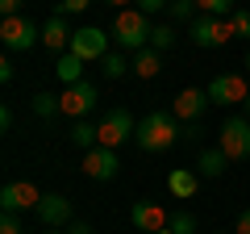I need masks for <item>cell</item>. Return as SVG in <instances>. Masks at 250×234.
I'll return each instance as SVG.
<instances>
[{"mask_svg": "<svg viewBox=\"0 0 250 234\" xmlns=\"http://www.w3.org/2000/svg\"><path fill=\"white\" fill-rule=\"evenodd\" d=\"M159 71H163L159 50H150V46H146V50H138V54H134V75H138V80H154Z\"/></svg>", "mask_w": 250, "mask_h": 234, "instance_id": "obj_19", "label": "cell"}, {"mask_svg": "<svg viewBox=\"0 0 250 234\" xmlns=\"http://www.w3.org/2000/svg\"><path fill=\"white\" fill-rule=\"evenodd\" d=\"M171 46H175V29L171 25H150V50H171Z\"/></svg>", "mask_w": 250, "mask_h": 234, "instance_id": "obj_23", "label": "cell"}, {"mask_svg": "<svg viewBox=\"0 0 250 234\" xmlns=\"http://www.w3.org/2000/svg\"><path fill=\"white\" fill-rule=\"evenodd\" d=\"M67 234H92V226L88 222H71V226H67Z\"/></svg>", "mask_w": 250, "mask_h": 234, "instance_id": "obj_35", "label": "cell"}, {"mask_svg": "<svg viewBox=\"0 0 250 234\" xmlns=\"http://www.w3.org/2000/svg\"><path fill=\"white\" fill-rule=\"evenodd\" d=\"M167 188H171V197H179V201H192L196 197V188H200V176L192 167H175L167 176Z\"/></svg>", "mask_w": 250, "mask_h": 234, "instance_id": "obj_16", "label": "cell"}, {"mask_svg": "<svg viewBox=\"0 0 250 234\" xmlns=\"http://www.w3.org/2000/svg\"><path fill=\"white\" fill-rule=\"evenodd\" d=\"M38 222L46 226V230H67L71 226V201L62 197V192H42V201H38Z\"/></svg>", "mask_w": 250, "mask_h": 234, "instance_id": "obj_10", "label": "cell"}, {"mask_svg": "<svg viewBox=\"0 0 250 234\" xmlns=\"http://www.w3.org/2000/svg\"><path fill=\"white\" fill-rule=\"evenodd\" d=\"M233 38V21L229 17H196L192 21V42L200 46V50H217V46H225Z\"/></svg>", "mask_w": 250, "mask_h": 234, "instance_id": "obj_7", "label": "cell"}, {"mask_svg": "<svg viewBox=\"0 0 250 234\" xmlns=\"http://www.w3.org/2000/svg\"><path fill=\"white\" fill-rule=\"evenodd\" d=\"M233 234H250V209H242V213H238V226H233Z\"/></svg>", "mask_w": 250, "mask_h": 234, "instance_id": "obj_32", "label": "cell"}, {"mask_svg": "<svg viewBox=\"0 0 250 234\" xmlns=\"http://www.w3.org/2000/svg\"><path fill=\"white\" fill-rule=\"evenodd\" d=\"M192 9H196V0H171V17L175 21H192Z\"/></svg>", "mask_w": 250, "mask_h": 234, "instance_id": "obj_27", "label": "cell"}, {"mask_svg": "<svg viewBox=\"0 0 250 234\" xmlns=\"http://www.w3.org/2000/svg\"><path fill=\"white\" fill-rule=\"evenodd\" d=\"M229 21H233V38H250V9H233Z\"/></svg>", "mask_w": 250, "mask_h": 234, "instance_id": "obj_26", "label": "cell"}, {"mask_svg": "<svg viewBox=\"0 0 250 234\" xmlns=\"http://www.w3.org/2000/svg\"><path fill=\"white\" fill-rule=\"evenodd\" d=\"M0 130H13V109H9V105L0 109Z\"/></svg>", "mask_w": 250, "mask_h": 234, "instance_id": "obj_33", "label": "cell"}, {"mask_svg": "<svg viewBox=\"0 0 250 234\" xmlns=\"http://www.w3.org/2000/svg\"><path fill=\"white\" fill-rule=\"evenodd\" d=\"M225 151L221 146H213V151H200V159H196V176H205V180H217V176H225Z\"/></svg>", "mask_w": 250, "mask_h": 234, "instance_id": "obj_17", "label": "cell"}, {"mask_svg": "<svg viewBox=\"0 0 250 234\" xmlns=\"http://www.w3.org/2000/svg\"><path fill=\"white\" fill-rule=\"evenodd\" d=\"M96 130H100V146L117 151V146H125L138 134V121L129 117V109H108V113L96 121Z\"/></svg>", "mask_w": 250, "mask_h": 234, "instance_id": "obj_4", "label": "cell"}, {"mask_svg": "<svg viewBox=\"0 0 250 234\" xmlns=\"http://www.w3.org/2000/svg\"><path fill=\"white\" fill-rule=\"evenodd\" d=\"M0 234H21V217L17 213H4V217H0Z\"/></svg>", "mask_w": 250, "mask_h": 234, "instance_id": "obj_29", "label": "cell"}, {"mask_svg": "<svg viewBox=\"0 0 250 234\" xmlns=\"http://www.w3.org/2000/svg\"><path fill=\"white\" fill-rule=\"evenodd\" d=\"M134 9H138V13H146V17H159L163 9H171V0H138Z\"/></svg>", "mask_w": 250, "mask_h": 234, "instance_id": "obj_28", "label": "cell"}, {"mask_svg": "<svg viewBox=\"0 0 250 234\" xmlns=\"http://www.w3.org/2000/svg\"><path fill=\"white\" fill-rule=\"evenodd\" d=\"M71 54H80L83 63H100L108 54V34L100 25H83V29H75L71 34V46H67Z\"/></svg>", "mask_w": 250, "mask_h": 234, "instance_id": "obj_8", "label": "cell"}, {"mask_svg": "<svg viewBox=\"0 0 250 234\" xmlns=\"http://www.w3.org/2000/svg\"><path fill=\"white\" fill-rule=\"evenodd\" d=\"M67 138H71V142L80 146V151H92V146H100V130L92 126L88 117H80V121L71 126V134H67Z\"/></svg>", "mask_w": 250, "mask_h": 234, "instance_id": "obj_20", "label": "cell"}, {"mask_svg": "<svg viewBox=\"0 0 250 234\" xmlns=\"http://www.w3.org/2000/svg\"><path fill=\"white\" fill-rule=\"evenodd\" d=\"M71 34H75V29H67L62 13H54V17L42 25V46H46V50H54V54H67V46H71Z\"/></svg>", "mask_w": 250, "mask_h": 234, "instance_id": "obj_15", "label": "cell"}, {"mask_svg": "<svg viewBox=\"0 0 250 234\" xmlns=\"http://www.w3.org/2000/svg\"><path fill=\"white\" fill-rule=\"evenodd\" d=\"M175 121H179V117L171 113V109H154V113H146L142 121H138V134H134L138 151H146V155L171 151V146L184 138V130H179Z\"/></svg>", "mask_w": 250, "mask_h": 234, "instance_id": "obj_1", "label": "cell"}, {"mask_svg": "<svg viewBox=\"0 0 250 234\" xmlns=\"http://www.w3.org/2000/svg\"><path fill=\"white\" fill-rule=\"evenodd\" d=\"M46 234H67V230H46Z\"/></svg>", "mask_w": 250, "mask_h": 234, "instance_id": "obj_38", "label": "cell"}, {"mask_svg": "<svg viewBox=\"0 0 250 234\" xmlns=\"http://www.w3.org/2000/svg\"><path fill=\"white\" fill-rule=\"evenodd\" d=\"M208 105H213V100H208L205 88H184L175 100H171V113H175L184 126H192V121H200V113H205Z\"/></svg>", "mask_w": 250, "mask_h": 234, "instance_id": "obj_14", "label": "cell"}, {"mask_svg": "<svg viewBox=\"0 0 250 234\" xmlns=\"http://www.w3.org/2000/svg\"><path fill=\"white\" fill-rule=\"evenodd\" d=\"M171 234H196V217L188 213V209H175L171 213V226H167Z\"/></svg>", "mask_w": 250, "mask_h": 234, "instance_id": "obj_25", "label": "cell"}, {"mask_svg": "<svg viewBox=\"0 0 250 234\" xmlns=\"http://www.w3.org/2000/svg\"><path fill=\"white\" fill-rule=\"evenodd\" d=\"M88 4H92V0H59V13H62V17H67V13H83Z\"/></svg>", "mask_w": 250, "mask_h": 234, "instance_id": "obj_30", "label": "cell"}, {"mask_svg": "<svg viewBox=\"0 0 250 234\" xmlns=\"http://www.w3.org/2000/svg\"><path fill=\"white\" fill-rule=\"evenodd\" d=\"M21 4L25 0H0V17H21Z\"/></svg>", "mask_w": 250, "mask_h": 234, "instance_id": "obj_31", "label": "cell"}, {"mask_svg": "<svg viewBox=\"0 0 250 234\" xmlns=\"http://www.w3.org/2000/svg\"><path fill=\"white\" fill-rule=\"evenodd\" d=\"M0 42H4L9 54H21V50H29V46L42 42V29L29 17H0Z\"/></svg>", "mask_w": 250, "mask_h": 234, "instance_id": "obj_5", "label": "cell"}, {"mask_svg": "<svg viewBox=\"0 0 250 234\" xmlns=\"http://www.w3.org/2000/svg\"><path fill=\"white\" fill-rule=\"evenodd\" d=\"M104 4H113V9H117V13H121V9H134L138 0H104Z\"/></svg>", "mask_w": 250, "mask_h": 234, "instance_id": "obj_36", "label": "cell"}, {"mask_svg": "<svg viewBox=\"0 0 250 234\" xmlns=\"http://www.w3.org/2000/svg\"><path fill=\"white\" fill-rule=\"evenodd\" d=\"M125 67H134V63H125V50H108L104 59H100V71H104V80H121Z\"/></svg>", "mask_w": 250, "mask_h": 234, "instance_id": "obj_21", "label": "cell"}, {"mask_svg": "<svg viewBox=\"0 0 250 234\" xmlns=\"http://www.w3.org/2000/svg\"><path fill=\"white\" fill-rule=\"evenodd\" d=\"M159 234H171V230H159Z\"/></svg>", "mask_w": 250, "mask_h": 234, "instance_id": "obj_40", "label": "cell"}, {"mask_svg": "<svg viewBox=\"0 0 250 234\" xmlns=\"http://www.w3.org/2000/svg\"><path fill=\"white\" fill-rule=\"evenodd\" d=\"M205 92H208V100H213V105H246L250 84H246V75H217Z\"/></svg>", "mask_w": 250, "mask_h": 234, "instance_id": "obj_12", "label": "cell"}, {"mask_svg": "<svg viewBox=\"0 0 250 234\" xmlns=\"http://www.w3.org/2000/svg\"><path fill=\"white\" fill-rule=\"evenodd\" d=\"M38 201H42V188L29 180H13L0 188V209L4 213H25V209H38Z\"/></svg>", "mask_w": 250, "mask_h": 234, "instance_id": "obj_9", "label": "cell"}, {"mask_svg": "<svg viewBox=\"0 0 250 234\" xmlns=\"http://www.w3.org/2000/svg\"><path fill=\"white\" fill-rule=\"evenodd\" d=\"M196 9L205 13V17H229L238 4H233V0H196Z\"/></svg>", "mask_w": 250, "mask_h": 234, "instance_id": "obj_24", "label": "cell"}, {"mask_svg": "<svg viewBox=\"0 0 250 234\" xmlns=\"http://www.w3.org/2000/svg\"><path fill=\"white\" fill-rule=\"evenodd\" d=\"M83 67H88V63H83L80 54H71V50L59 54V67H54V71H59V84H62V88L80 84V80H83Z\"/></svg>", "mask_w": 250, "mask_h": 234, "instance_id": "obj_18", "label": "cell"}, {"mask_svg": "<svg viewBox=\"0 0 250 234\" xmlns=\"http://www.w3.org/2000/svg\"><path fill=\"white\" fill-rule=\"evenodd\" d=\"M59 100H62V117L80 121V117H88L92 109H96L100 92H96V84H92V80H80V84H71V88H62Z\"/></svg>", "mask_w": 250, "mask_h": 234, "instance_id": "obj_6", "label": "cell"}, {"mask_svg": "<svg viewBox=\"0 0 250 234\" xmlns=\"http://www.w3.org/2000/svg\"><path fill=\"white\" fill-rule=\"evenodd\" d=\"M129 222H134L138 230H146V234H159V230L171 226V213L159 201H134V205H129Z\"/></svg>", "mask_w": 250, "mask_h": 234, "instance_id": "obj_13", "label": "cell"}, {"mask_svg": "<svg viewBox=\"0 0 250 234\" xmlns=\"http://www.w3.org/2000/svg\"><path fill=\"white\" fill-rule=\"evenodd\" d=\"M246 71H250V50H246Z\"/></svg>", "mask_w": 250, "mask_h": 234, "instance_id": "obj_39", "label": "cell"}, {"mask_svg": "<svg viewBox=\"0 0 250 234\" xmlns=\"http://www.w3.org/2000/svg\"><path fill=\"white\" fill-rule=\"evenodd\" d=\"M113 38H117L121 50H134V54L146 50L150 46V17L138 13V9H121L117 21H113Z\"/></svg>", "mask_w": 250, "mask_h": 234, "instance_id": "obj_2", "label": "cell"}, {"mask_svg": "<svg viewBox=\"0 0 250 234\" xmlns=\"http://www.w3.org/2000/svg\"><path fill=\"white\" fill-rule=\"evenodd\" d=\"M83 176L88 180H113L117 171H121V159H117V151H108V146H92V151H83Z\"/></svg>", "mask_w": 250, "mask_h": 234, "instance_id": "obj_11", "label": "cell"}, {"mask_svg": "<svg viewBox=\"0 0 250 234\" xmlns=\"http://www.w3.org/2000/svg\"><path fill=\"white\" fill-rule=\"evenodd\" d=\"M34 113L38 117H59L62 113V100L54 96V92H38V96H34Z\"/></svg>", "mask_w": 250, "mask_h": 234, "instance_id": "obj_22", "label": "cell"}, {"mask_svg": "<svg viewBox=\"0 0 250 234\" xmlns=\"http://www.w3.org/2000/svg\"><path fill=\"white\" fill-rule=\"evenodd\" d=\"M242 109H246V117H250V96H246V105H242Z\"/></svg>", "mask_w": 250, "mask_h": 234, "instance_id": "obj_37", "label": "cell"}, {"mask_svg": "<svg viewBox=\"0 0 250 234\" xmlns=\"http://www.w3.org/2000/svg\"><path fill=\"white\" fill-rule=\"evenodd\" d=\"M0 80L13 84V63H9V59H0Z\"/></svg>", "mask_w": 250, "mask_h": 234, "instance_id": "obj_34", "label": "cell"}, {"mask_svg": "<svg viewBox=\"0 0 250 234\" xmlns=\"http://www.w3.org/2000/svg\"><path fill=\"white\" fill-rule=\"evenodd\" d=\"M217 146L225 151L229 163H246L250 159V117H225L217 130Z\"/></svg>", "mask_w": 250, "mask_h": 234, "instance_id": "obj_3", "label": "cell"}]
</instances>
